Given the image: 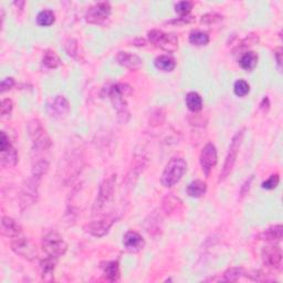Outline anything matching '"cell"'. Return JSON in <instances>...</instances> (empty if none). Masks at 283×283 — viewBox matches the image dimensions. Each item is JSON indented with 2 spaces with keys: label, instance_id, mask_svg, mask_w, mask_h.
<instances>
[{
  "label": "cell",
  "instance_id": "cell-29",
  "mask_svg": "<svg viewBox=\"0 0 283 283\" xmlns=\"http://www.w3.org/2000/svg\"><path fill=\"white\" fill-rule=\"evenodd\" d=\"M54 21H56V16L52 10L45 9L40 11L37 16V23L41 27H49L53 25Z\"/></svg>",
  "mask_w": 283,
  "mask_h": 283
},
{
  "label": "cell",
  "instance_id": "cell-12",
  "mask_svg": "<svg viewBox=\"0 0 283 283\" xmlns=\"http://www.w3.org/2000/svg\"><path fill=\"white\" fill-rule=\"evenodd\" d=\"M115 221H116L115 216L109 215L106 216V217H103L99 220H94V221L88 223V225L84 227V230L88 234L94 236V237L100 238L109 233Z\"/></svg>",
  "mask_w": 283,
  "mask_h": 283
},
{
  "label": "cell",
  "instance_id": "cell-24",
  "mask_svg": "<svg viewBox=\"0 0 283 283\" xmlns=\"http://www.w3.org/2000/svg\"><path fill=\"white\" fill-rule=\"evenodd\" d=\"M282 226L276 225L268 228V229L263 231L262 234L259 235V238L261 240L266 241H272V242H279L282 239Z\"/></svg>",
  "mask_w": 283,
  "mask_h": 283
},
{
  "label": "cell",
  "instance_id": "cell-21",
  "mask_svg": "<svg viewBox=\"0 0 283 283\" xmlns=\"http://www.w3.org/2000/svg\"><path fill=\"white\" fill-rule=\"evenodd\" d=\"M102 269H103L104 277L106 278V280L115 282L120 280L121 277V270H120V265L117 261H109L106 262L104 266H102Z\"/></svg>",
  "mask_w": 283,
  "mask_h": 283
},
{
  "label": "cell",
  "instance_id": "cell-39",
  "mask_svg": "<svg viewBox=\"0 0 283 283\" xmlns=\"http://www.w3.org/2000/svg\"><path fill=\"white\" fill-rule=\"evenodd\" d=\"M221 20H222V16L216 13H209V14L204 15L202 19H200L202 23H205V25H212V23L219 22Z\"/></svg>",
  "mask_w": 283,
  "mask_h": 283
},
{
  "label": "cell",
  "instance_id": "cell-35",
  "mask_svg": "<svg viewBox=\"0 0 283 283\" xmlns=\"http://www.w3.org/2000/svg\"><path fill=\"white\" fill-rule=\"evenodd\" d=\"M165 110L164 109H157L149 116V125L152 126H159L162 125L165 121Z\"/></svg>",
  "mask_w": 283,
  "mask_h": 283
},
{
  "label": "cell",
  "instance_id": "cell-25",
  "mask_svg": "<svg viewBox=\"0 0 283 283\" xmlns=\"http://www.w3.org/2000/svg\"><path fill=\"white\" fill-rule=\"evenodd\" d=\"M258 63V54L253 52V51H248V52L243 53L240 60H239V64L241 68L246 71H252Z\"/></svg>",
  "mask_w": 283,
  "mask_h": 283
},
{
  "label": "cell",
  "instance_id": "cell-46",
  "mask_svg": "<svg viewBox=\"0 0 283 283\" xmlns=\"http://www.w3.org/2000/svg\"><path fill=\"white\" fill-rule=\"evenodd\" d=\"M274 57H276V61H277V65L279 71H281V65H282V49L278 48L274 52Z\"/></svg>",
  "mask_w": 283,
  "mask_h": 283
},
{
  "label": "cell",
  "instance_id": "cell-26",
  "mask_svg": "<svg viewBox=\"0 0 283 283\" xmlns=\"http://www.w3.org/2000/svg\"><path fill=\"white\" fill-rule=\"evenodd\" d=\"M187 109L191 112H199L203 109V99L197 92H189L186 95Z\"/></svg>",
  "mask_w": 283,
  "mask_h": 283
},
{
  "label": "cell",
  "instance_id": "cell-14",
  "mask_svg": "<svg viewBox=\"0 0 283 283\" xmlns=\"http://www.w3.org/2000/svg\"><path fill=\"white\" fill-rule=\"evenodd\" d=\"M262 260L270 268L281 270L282 268V250L279 246H267L262 249Z\"/></svg>",
  "mask_w": 283,
  "mask_h": 283
},
{
  "label": "cell",
  "instance_id": "cell-41",
  "mask_svg": "<svg viewBox=\"0 0 283 283\" xmlns=\"http://www.w3.org/2000/svg\"><path fill=\"white\" fill-rule=\"evenodd\" d=\"M13 109H14V103L10 99H5L1 101V115L2 116L10 115Z\"/></svg>",
  "mask_w": 283,
  "mask_h": 283
},
{
  "label": "cell",
  "instance_id": "cell-45",
  "mask_svg": "<svg viewBox=\"0 0 283 283\" xmlns=\"http://www.w3.org/2000/svg\"><path fill=\"white\" fill-rule=\"evenodd\" d=\"M252 180H253V176H250L249 179H247L245 184H243L241 186V188H240L241 198L245 197L246 195H248V192H249V189H250V185H251V183H252Z\"/></svg>",
  "mask_w": 283,
  "mask_h": 283
},
{
  "label": "cell",
  "instance_id": "cell-9",
  "mask_svg": "<svg viewBox=\"0 0 283 283\" xmlns=\"http://www.w3.org/2000/svg\"><path fill=\"white\" fill-rule=\"evenodd\" d=\"M41 179L31 175L30 178L23 185L20 192V209L21 211L28 209L29 207L34 205L39 199V185Z\"/></svg>",
  "mask_w": 283,
  "mask_h": 283
},
{
  "label": "cell",
  "instance_id": "cell-16",
  "mask_svg": "<svg viewBox=\"0 0 283 283\" xmlns=\"http://www.w3.org/2000/svg\"><path fill=\"white\" fill-rule=\"evenodd\" d=\"M116 61L120 65L124 66L129 71H137L143 66V59L137 54L126 52V51H121L117 53Z\"/></svg>",
  "mask_w": 283,
  "mask_h": 283
},
{
  "label": "cell",
  "instance_id": "cell-32",
  "mask_svg": "<svg viewBox=\"0 0 283 283\" xmlns=\"http://www.w3.org/2000/svg\"><path fill=\"white\" fill-rule=\"evenodd\" d=\"M245 269L239 268V267H233V268L227 269L223 272V281L228 282H236L238 281L242 276H245Z\"/></svg>",
  "mask_w": 283,
  "mask_h": 283
},
{
  "label": "cell",
  "instance_id": "cell-2",
  "mask_svg": "<svg viewBox=\"0 0 283 283\" xmlns=\"http://www.w3.org/2000/svg\"><path fill=\"white\" fill-rule=\"evenodd\" d=\"M61 159L62 167L59 168V172L61 173L60 178L64 184L72 183L80 175L82 166H83L81 149L71 148V151L66 152L63 158Z\"/></svg>",
  "mask_w": 283,
  "mask_h": 283
},
{
  "label": "cell",
  "instance_id": "cell-40",
  "mask_svg": "<svg viewBox=\"0 0 283 283\" xmlns=\"http://www.w3.org/2000/svg\"><path fill=\"white\" fill-rule=\"evenodd\" d=\"M64 48L70 57L76 58V56L78 54L79 47H78V42L74 40V39H68V40L65 41Z\"/></svg>",
  "mask_w": 283,
  "mask_h": 283
},
{
  "label": "cell",
  "instance_id": "cell-13",
  "mask_svg": "<svg viewBox=\"0 0 283 283\" xmlns=\"http://www.w3.org/2000/svg\"><path fill=\"white\" fill-rule=\"evenodd\" d=\"M200 166H202V170L207 177L209 176L210 172L212 171V168L216 166L218 160L217 156V149L216 146L212 143H208L204 146L202 154H200Z\"/></svg>",
  "mask_w": 283,
  "mask_h": 283
},
{
  "label": "cell",
  "instance_id": "cell-34",
  "mask_svg": "<svg viewBox=\"0 0 283 283\" xmlns=\"http://www.w3.org/2000/svg\"><path fill=\"white\" fill-rule=\"evenodd\" d=\"M234 92H235L236 95L239 96V97L246 96L247 94L250 92V85L247 81L242 80V79H239V80L235 82Z\"/></svg>",
  "mask_w": 283,
  "mask_h": 283
},
{
  "label": "cell",
  "instance_id": "cell-5",
  "mask_svg": "<svg viewBox=\"0 0 283 283\" xmlns=\"http://www.w3.org/2000/svg\"><path fill=\"white\" fill-rule=\"evenodd\" d=\"M187 171V163L180 157H173V158L165 166V170L160 177V183L165 187H173L182 179Z\"/></svg>",
  "mask_w": 283,
  "mask_h": 283
},
{
  "label": "cell",
  "instance_id": "cell-23",
  "mask_svg": "<svg viewBox=\"0 0 283 283\" xmlns=\"http://www.w3.org/2000/svg\"><path fill=\"white\" fill-rule=\"evenodd\" d=\"M154 64L158 70L164 71V72H172L175 69L176 62L175 59L168 56V54H162L158 56L154 60Z\"/></svg>",
  "mask_w": 283,
  "mask_h": 283
},
{
  "label": "cell",
  "instance_id": "cell-38",
  "mask_svg": "<svg viewBox=\"0 0 283 283\" xmlns=\"http://www.w3.org/2000/svg\"><path fill=\"white\" fill-rule=\"evenodd\" d=\"M192 8V3L190 1H179L175 5V10L180 16H188Z\"/></svg>",
  "mask_w": 283,
  "mask_h": 283
},
{
  "label": "cell",
  "instance_id": "cell-44",
  "mask_svg": "<svg viewBox=\"0 0 283 283\" xmlns=\"http://www.w3.org/2000/svg\"><path fill=\"white\" fill-rule=\"evenodd\" d=\"M15 85V79L14 78H6L1 81V85H0V91L2 93L8 91V90L13 89Z\"/></svg>",
  "mask_w": 283,
  "mask_h": 283
},
{
  "label": "cell",
  "instance_id": "cell-19",
  "mask_svg": "<svg viewBox=\"0 0 283 283\" xmlns=\"http://www.w3.org/2000/svg\"><path fill=\"white\" fill-rule=\"evenodd\" d=\"M145 167V158L143 156H135L133 159V166L129 168V172L127 174L126 184L132 186L135 183V180L139 178L141 173H143Z\"/></svg>",
  "mask_w": 283,
  "mask_h": 283
},
{
  "label": "cell",
  "instance_id": "cell-4",
  "mask_svg": "<svg viewBox=\"0 0 283 283\" xmlns=\"http://www.w3.org/2000/svg\"><path fill=\"white\" fill-rule=\"evenodd\" d=\"M243 136H245V128H242V129H240V131H238L237 133H236L233 137V140H231L230 145H229V149H228V153H227V156H226V159H225V163H223L222 170H221V172H220V175H219V179H218L219 183L225 182V180L231 174V172H233L235 164H236V162H237V157L239 154V151H240V147H241V144H242V141H243Z\"/></svg>",
  "mask_w": 283,
  "mask_h": 283
},
{
  "label": "cell",
  "instance_id": "cell-18",
  "mask_svg": "<svg viewBox=\"0 0 283 283\" xmlns=\"http://www.w3.org/2000/svg\"><path fill=\"white\" fill-rule=\"evenodd\" d=\"M22 233V228L15 219L10 217H2L1 219V234L8 238H17Z\"/></svg>",
  "mask_w": 283,
  "mask_h": 283
},
{
  "label": "cell",
  "instance_id": "cell-47",
  "mask_svg": "<svg viewBox=\"0 0 283 283\" xmlns=\"http://www.w3.org/2000/svg\"><path fill=\"white\" fill-rule=\"evenodd\" d=\"M269 106H270V102H269L268 96H265L262 99V102L260 103V109L263 110V111H268Z\"/></svg>",
  "mask_w": 283,
  "mask_h": 283
},
{
  "label": "cell",
  "instance_id": "cell-20",
  "mask_svg": "<svg viewBox=\"0 0 283 283\" xmlns=\"http://www.w3.org/2000/svg\"><path fill=\"white\" fill-rule=\"evenodd\" d=\"M58 259L50 257L48 255L46 259H42L40 262L41 268V276L45 281H52L53 280V273L54 269H56Z\"/></svg>",
  "mask_w": 283,
  "mask_h": 283
},
{
  "label": "cell",
  "instance_id": "cell-10",
  "mask_svg": "<svg viewBox=\"0 0 283 283\" xmlns=\"http://www.w3.org/2000/svg\"><path fill=\"white\" fill-rule=\"evenodd\" d=\"M11 250L16 254H18L19 257L26 259L28 261H33L38 257L37 248L34 247L33 243L29 239L20 237V236L15 238L13 242H11Z\"/></svg>",
  "mask_w": 283,
  "mask_h": 283
},
{
  "label": "cell",
  "instance_id": "cell-28",
  "mask_svg": "<svg viewBox=\"0 0 283 283\" xmlns=\"http://www.w3.org/2000/svg\"><path fill=\"white\" fill-rule=\"evenodd\" d=\"M49 171V160L46 158L37 159L33 163L32 171H31V175L37 177L39 179H42V177L45 176Z\"/></svg>",
  "mask_w": 283,
  "mask_h": 283
},
{
  "label": "cell",
  "instance_id": "cell-1",
  "mask_svg": "<svg viewBox=\"0 0 283 283\" xmlns=\"http://www.w3.org/2000/svg\"><path fill=\"white\" fill-rule=\"evenodd\" d=\"M132 88L128 84L125 83H116L110 86L108 94L110 100H111L113 108L117 113V119L121 123H127L129 117V112L127 109V102L125 100V96L131 94Z\"/></svg>",
  "mask_w": 283,
  "mask_h": 283
},
{
  "label": "cell",
  "instance_id": "cell-31",
  "mask_svg": "<svg viewBox=\"0 0 283 283\" xmlns=\"http://www.w3.org/2000/svg\"><path fill=\"white\" fill-rule=\"evenodd\" d=\"M189 42L194 46H206L209 42V35L200 30L191 31L189 34Z\"/></svg>",
  "mask_w": 283,
  "mask_h": 283
},
{
  "label": "cell",
  "instance_id": "cell-48",
  "mask_svg": "<svg viewBox=\"0 0 283 283\" xmlns=\"http://www.w3.org/2000/svg\"><path fill=\"white\" fill-rule=\"evenodd\" d=\"M14 5L17 6L20 10H22L23 7H25V5H26V2L25 1H15Z\"/></svg>",
  "mask_w": 283,
  "mask_h": 283
},
{
  "label": "cell",
  "instance_id": "cell-37",
  "mask_svg": "<svg viewBox=\"0 0 283 283\" xmlns=\"http://www.w3.org/2000/svg\"><path fill=\"white\" fill-rule=\"evenodd\" d=\"M279 183H280V176H279L278 174H273V175H271L268 179L265 180L261 186L263 189L272 190L274 189V188L278 187Z\"/></svg>",
  "mask_w": 283,
  "mask_h": 283
},
{
  "label": "cell",
  "instance_id": "cell-6",
  "mask_svg": "<svg viewBox=\"0 0 283 283\" xmlns=\"http://www.w3.org/2000/svg\"><path fill=\"white\" fill-rule=\"evenodd\" d=\"M115 184H116L115 174L108 177V178H105L103 182L101 183L96 199L92 207V216H96L97 214H100L101 210L103 209V208L108 205L110 200L112 199L114 190H115Z\"/></svg>",
  "mask_w": 283,
  "mask_h": 283
},
{
  "label": "cell",
  "instance_id": "cell-33",
  "mask_svg": "<svg viewBox=\"0 0 283 283\" xmlns=\"http://www.w3.org/2000/svg\"><path fill=\"white\" fill-rule=\"evenodd\" d=\"M19 156L18 153L16 151V148L11 147L9 151H7L5 153H1V164L3 166H15L16 164L18 163Z\"/></svg>",
  "mask_w": 283,
  "mask_h": 283
},
{
  "label": "cell",
  "instance_id": "cell-42",
  "mask_svg": "<svg viewBox=\"0 0 283 283\" xmlns=\"http://www.w3.org/2000/svg\"><path fill=\"white\" fill-rule=\"evenodd\" d=\"M11 147H13V145H11L10 143L9 137L6 135L5 132H1V139H0V151H1V153H5L7 151H9Z\"/></svg>",
  "mask_w": 283,
  "mask_h": 283
},
{
  "label": "cell",
  "instance_id": "cell-3",
  "mask_svg": "<svg viewBox=\"0 0 283 283\" xmlns=\"http://www.w3.org/2000/svg\"><path fill=\"white\" fill-rule=\"evenodd\" d=\"M29 135L32 141V154L39 156L52 146V142L43 128L41 122L38 119L31 120L28 123Z\"/></svg>",
  "mask_w": 283,
  "mask_h": 283
},
{
  "label": "cell",
  "instance_id": "cell-43",
  "mask_svg": "<svg viewBox=\"0 0 283 283\" xmlns=\"http://www.w3.org/2000/svg\"><path fill=\"white\" fill-rule=\"evenodd\" d=\"M195 21L194 17H189V16H180L179 18L174 19V20L168 21L170 25H185V23H190Z\"/></svg>",
  "mask_w": 283,
  "mask_h": 283
},
{
  "label": "cell",
  "instance_id": "cell-17",
  "mask_svg": "<svg viewBox=\"0 0 283 283\" xmlns=\"http://www.w3.org/2000/svg\"><path fill=\"white\" fill-rule=\"evenodd\" d=\"M123 246L128 252L136 253L143 250L145 247V240L142 236L136 231L129 230L123 237Z\"/></svg>",
  "mask_w": 283,
  "mask_h": 283
},
{
  "label": "cell",
  "instance_id": "cell-30",
  "mask_svg": "<svg viewBox=\"0 0 283 283\" xmlns=\"http://www.w3.org/2000/svg\"><path fill=\"white\" fill-rule=\"evenodd\" d=\"M182 200L175 197V196H166L163 200V209L166 214H171V212L178 210L179 207H182Z\"/></svg>",
  "mask_w": 283,
  "mask_h": 283
},
{
  "label": "cell",
  "instance_id": "cell-8",
  "mask_svg": "<svg viewBox=\"0 0 283 283\" xmlns=\"http://www.w3.org/2000/svg\"><path fill=\"white\" fill-rule=\"evenodd\" d=\"M148 39L157 48L166 52H175L178 49V37L174 33H166L162 30L153 29L148 32Z\"/></svg>",
  "mask_w": 283,
  "mask_h": 283
},
{
  "label": "cell",
  "instance_id": "cell-27",
  "mask_svg": "<svg viewBox=\"0 0 283 283\" xmlns=\"http://www.w3.org/2000/svg\"><path fill=\"white\" fill-rule=\"evenodd\" d=\"M42 64L46 66L47 69H57L60 66L61 60L58 54L52 50H47L42 58Z\"/></svg>",
  "mask_w": 283,
  "mask_h": 283
},
{
  "label": "cell",
  "instance_id": "cell-7",
  "mask_svg": "<svg viewBox=\"0 0 283 283\" xmlns=\"http://www.w3.org/2000/svg\"><path fill=\"white\" fill-rule=\"evenodd\" d=\"M42 249L50 257L59 259L65 254L68 245L60 234L57 231H50L42 239Z\"/></svg>",
  "mask_w": 283,
  "mask_h": 283
},
{
  "label": "cell",
  "instance_id": "cell-36",
  "mask_svg": "<svg viewBox=\"0 0 283 283\" xmlns=\"http://www.w3.org/2000/svg\"><path fill=\"white\" fill-rule=\"evenodd\" d=\"M149 218H151V221H148V220H146L145 221V223H148L149 226H145V228H146V231L148 234H154V231H156V233H159V230L162 229L160 228V218L157 216L156 214H153L152 216H149Z\"/></svg>",
  "mask_w": 283,
  "mask_h": 283
},
{
  "label": "cell",
  "instance_id": "cell-11",
  "mask_svg": "<svg viewBox=\"0 0 283 283\" xmlns=\"http://www.w3.org/2000/svg\"><path fill=\"white\" fill-rule=\"evenodd\" d=\"M111 13L112 8L109 2H99L89 8L85 14V21L92 25H101L108 20Z\"/></svg>",
  "mask_w": 283,
  "mask_h": 283
},
{
  "label": "cell",
  "instance_id": "cell-22",
  "mask_svg": "<svg viewBox=\"0 0 283 283\" xmlns=\"http://www.w3.org/2000/svg\"><path fill=\"white\" fill-rule=\"evenodd\" d=\"M187 195L192 198H199L206 194L207 184L204 180L196 179L187 186Z\"/></svg>",
  "mask_w": 283,
  "mask_h": 283
},
{
  "label": "cell",
  "instance_id": "cell-15",
  "mask_svg": "<svg viewBox=\"0 0 283 283\" xmlns=\"http://www.w3.org/2000/svg\"><path fill=\"white\" fill-rule=\"evenodd\" d=\"M48 112L54 119H63L70 112V103L63 95H57L48 105Z\"/></svg>",
  "mask_w": 283,
  "mask_h": 283
}]
</instances>
